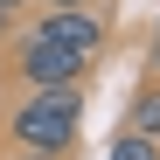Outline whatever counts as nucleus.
Wrapping results in <instances>:
<instances>
[{"label": "nucleus", "mask_w": 160, "mask_h": 160, "mask_svg": "<svg viewBox=\"0 0 160 160\" xmlns=\"http://www.w3.org/2000/svg\"><path fill=\"white\" fill-rule=\"evenodd\" d=\"M77 125H84V84H56V91H28L14 104V146L21 153H70Z\"/></svg>", "instance_id": "nucleus-1"}, {"label": "nucleus", "mask_w": 160, "mask_h": 160, "mask_svg": "<svg viewBox=\"0 0 160 160\" xmlns=\"http://www.w3.org/2000/svg\"><path fill=\"white\" fill-rule=\"evenodd\" d=\"M14 7H21V0H0V14H14Z\"/></svg>", "instance_id": "nucleus-7"}, {"label": "nucleus", "mask_w": 160, "mask_h": 160, "mask_svg": "<svg viewBox=\"0 0 160 160\" xmlns=\"http://www.w3.org/2000/svg\"><path fill=\"white\" fill-rule=\"evenodd\" d=\"M104 160H160V146H153V139H139V132H118Z\"/></svg>", "instance_id": "nucleus-5"}, {"label": "nucleus", "mask_w": 160, "mask_h": 160, "mask_svg": "<svg viewBox=\"0 0 160 160\" xmlns=\"http://www.w3.org/2000/svg\"><path fill=\"white\" fill-rule=\"evenodd\" d=\"M14 77H21L28 91H56V84H84V63H77V56H63L56 42L28 35V42H21V56H14Z\"/></svg>", "instance_id": "nucleus-3"}, {"label": "nucleus", "mask_w": 160, "mask_h": 160, "mask_svg": "<svg viewBox=\"0 0 160 160\" xmlns=\"http://www.w3.org/2000/svg\"><path fill=\"white\" fill-rule=\"evenodd\" d=\"M28 160H42V153H28Z\"/></svg>", "instance_id": "nucleus-10"}, {"label": "nucleus", "mask_w": 160, "mask_h": 160, "mask_svg": "<svg viewBox=\"0 0 160 160\" xmlns=\"http://www.w3.org/2000/svg\"><path fill=\"white\" fill-rule=\"evenodd\" d=\"M0 35H7V14H0Z\"/></svg>", "instance_id": "nucleus-9"}, {"label": "nucleus", "mask_w": 160, "mask_h": 160, "mask_svg": "<svg viewBox=\"0 0 160 160\" xmlns=\"http://www.w3.org/2000/svg\"><path fill=\"white\" fill-rule=\"evenodd\" d=\"M153 70H160V35H153Z\"/></svg>", "instance_id": "nucleus-8"}, {"label": "nucleus", "mask_w": 160, "mask_h": 160, "mask_svg": "<svg viewBox=\"0 0 160 160\" xmlns=\"http://www.w3.org/2000/svg\"><path fill=\"white\" fill-rule=\"evenodd\" d=\"M28 35H42V42H56L63 56H77V63H98V49H104V14H91V7H49Z\"/></svg>", "instance_id": "nucleus-2"}, {"label": "nucleus", "mask_w": 160, "mask_h": 160, "mask_svg": "<svg viewBox=\"0 0 160 160\" xmlns=\"http://www.w3.org/2000/svg\"><path fill=\"white\" fill-rule=\"evenodd\" d=\"M49 7H84V0H49Z\"/></svg>", "instance_id": "nucleus-6"}, {"label": "nucleus", "mask_w": 160, "mask_h": 160, "mask_svg": "<svg viewBox=\"0 0 160 160\" xmlns=\"http://www.w3.org/2000/svg\"><path fill=\"white\" fill-rule=\"evenodd\" d=\"M125 132H139V139H153V146H160V84L132 98V112H125Z\"/></svg>", "instance_id": "nucleus-4"}]
</instances>
